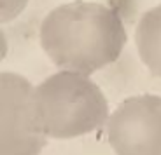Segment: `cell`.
Segmentation results:
<instances>
[{
    "label": "cell",
    "instance_id": "cell-1",
    "mask_svg": "<svg viewBox=\"0 0 161 155\" xmlns=\"http://www.w3.org/2000/svg\"><path fill=\"white\" fill-rule=\"evenodd\" d=\"M40 44L58 68L91 75L121 56L126 30L114 9L77 0L46 16L40 24Z\"/></svg>",
    "mask_w": 161,
    "mask_h": 155
},
{
    "label": "cell",
    "instance_id": "cell-2",
    "mask_svg": "<svg viewBox=\"0 0 161 155\" xmlns=\"http://www.w3.org/2000/svg\"><path fill=\"white\" fill-rule=\"evenodd\" d=\"M35 106L46 134L70 139L97 131L109 122V103L89 75L61 72L35 87Z\"/></svg>",
    "mask_w": 161,
    "mask_h": 155
},
{
    "label": "cell",
    "instance_id": "cell-3",
    "mask_svg": "<svg viewBox=\"0 0 161 155\" xmlns=\"http://www.w3.org/2000/svg\"><path fill=\"white\" fill-rule=\"evenodd\" d=\"M47 138L35 106V87L23 75L0 77V155H40Z\"/></svg>",
    "mask_w": 161,
    "mask_h": 155
},
{
    "label": "cell",
    "instance_id": "cell-4",
    "mask_svg": "<svg viewBox=\"0 0 161 155\" xmlns=\"http://www.w3.org/2000/svg\"><path fill=\"white\" fill-rule=\"evenodd\" d=\"M107 139L116 155H161V96L125 100L109 117Z\"/></svg>",
    "mask_w": 161,
    "mask_h": 155
},
{
    "label": "cell",
    "instance_id": "cell-5",
    "mask_svg": "<svg viewBox=\"0 0 161 155\" xmlns=\"http://www.w3.org/2000/svg\"><path fill=\"white\" fill-rule=\"evenodd\" d=\"M135 44L142 63L161 77V4L144 12L137 24Z\"/></svg>",
    "mask_w": 161,
    "mask_h": 155
},
{
    "label": "cell",
    "instance_id": "cell-6",
    "mask_svg": "<svg viewBox=\"0 0 161 155\" xmlns=\"http://www.w3.org/2000/svg\"><path fill=\"white\" fill-rule=\"evenodd\" d=\"M28 0H2V23H9L21 14Z\"/></svg>",
    "mask_w": 161,
    "mask_h": 155
}]
</instances>
